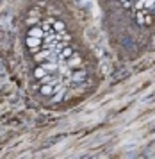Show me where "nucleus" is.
Instances as JSON below:
<instances>
[{
	"label": "nucleus",
	"instance_id": "nucleus-1",
	"mask_svg": "<svg viewBox=\"0 0 155 159\" xmlns=\"http://www.w3.org/2000/svg\"><path fill=\"white\" fill-rule=\"evenodd\" d=\"M39 93L45 95V97H52V95L55 93V88L52 86V84H43L41 89H39Z\"/></svg>",
	"mask_w": 155,
	"mask_h": 159
},
{
	"label": "nucleus",
	"instance_id": "nucleus-2",
	"mask_svg": "<svg viewBox=\"0 0 155 159\" xmlns=\"http://www.w3.org/2000/svg\"><path fill=\"white\" fill-rule=\"evenodd\" d=\"M46 75H48V73H46V70H45V68H43L41 65H39V66H36V70H34V79L41 80L43 77H46Z\"/></svg>",
	"mask_w": 155,
	"mask_h": 159
},
{
	"label": "nucleus",
	"instance_id": "nucleus-3",
	"mask_svg": "<svg viewBox=\"0 0 155 159\" xmlns=\"http://www.w3.org/2000/svg\"><path fill=\"white\" fill-rule=\"evenodd\" d=\"M39 43H41V38H34V36L27 38V47H30V48H38Z\"/></svg>",
	"mask_w": 155,
	"mask_h": 159
},
{
	"label": "nucleus",
	"instance_id": "nucleus-4",
	"mask_svg": "<svg viewBox=\"0 0 155 159\" xmlns=\"http://www.w3.org/2000/svg\"><path fill=\"white\" fill-rule=\"evenodd\" d=\"M29 36H34V38H43L45 36V32H43L41 27H32V29L29 30Z\"/></svg>",
	"mask_w": 155,
	"mask_h": 159
}]
</instances>
